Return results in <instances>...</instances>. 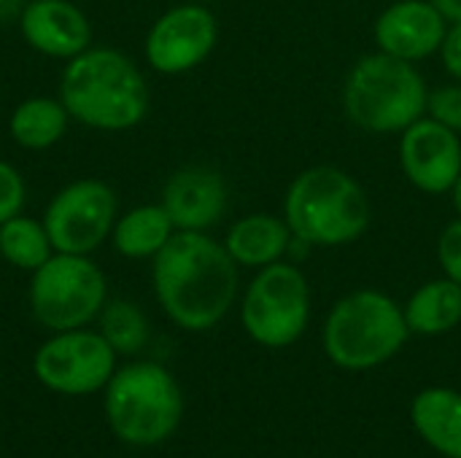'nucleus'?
Returning <instances> with one entry per match:
<instances>
[{
    "mask_svg": "<svg viewBox=\"0 0 461 458\" xmlns=\"http://www.w3.org/2000/svg\"><path fill=\"white\" fill-rule=\"evenodd\" d=\"M402 310L411 335H446L461 324V283L451 278L427 281L411 294Z\"/></svg>",
    "mask_w": 461,
    "mask_h": 458,
    "instance_id": "obj_19",
    "label": "nucleus"
},
{
    "mask_svg": "<svg viewBox=\"0 0 461 458\" xmlns=\"http://www.w3.org/2000/svg\"><path fill=\"white\" fill-rule=\"evenodd\" d=\"M219 43V22L203 3H181L167 8L146 32L143 54L154 73L184 76L200 67Z\"/></svg>",
    "mask_w": 461,
    "mask_h": 458,
    "instance_id": "obj_11",
    "label": "nucleus"
},
{
    "mask_svg": "<svg viewBox=\"0 0 461 458\" xmlns=\"http://www.w3.org/2000/svg\"><path fill=\"white\" fill-rule=\"evenodd\" d=\"M151 283L176 327L208 332L235 305L238 265L208 232H176L151 259Z\"/></svg>",
    "mask_w": 461,
    "mask_h": 458,
    "instance_id": "obj_1",
    "label": "nucleus"
},
{
    "mask_svg": "<svg viewBox=\"0 0 461 458\" xmlns=\"http://www.w3.org/2000/svg\"><path fill=\"white\" fill-rule=\"evenodd\" d=\"M427 81L413 62L384 51L365 54L346 76L343 111L365 132L394 135L427 116Z\"/></svg>",
    "mask_w": 461,
    "mask_h": 458,
    "instance_id": "obj_4",
    "label": "nucleus"
},
{
    "mask_svg": "<svg viewBox=\"0 0 461 458\" xmlns=\"http://www.w3.org/2000/svg\"><path fill=\"white\" fill-rule=\"evenodd\" d=\"M427 116L438 119L448 130L461 135V81L459 84H446L429 92L427 97Z\"/></svg>",
    "mask_w": 461,
    "mask_h": 458,
    "instance_id": "obj_24",
    "label": "nucleus"
},
{
    "mask_svg": "<svg viewBox=\"0 0 461 458\" xmlns=\"http://www.w3.org/2000/svg\"><path fill=\"white\" fill-rule=\"evenodd\" d=\"M308 321L311 283L305 273L284 259L257 270L240 302L246 335L265 348H289L303 337Z\"/></svg>",
    "mask_w": 461,
    "mask_h": 458,
    "instance_id": "obj_8",
    "label": "nucleus"
},
{
    "mask_svg": "<svg viewBox=\"0 0 461 458\" xmlns=\"http://www.w3.org/2000/svg\"><path fill=\"white\" fill-rule=\"evenodd\" d=\"M448 194H451V202H454V211H456V216L461 219V175L456 178V184L451 186V192H448Z\"/></svg>",
    "mask_w": 461,
    "mask_h": 458,
    "instance_id": "obj_28",
    "label": "nucleus"
},
{
    "mask_svg": "<svg viewBox=\"0 0 461 458\" xmlns=\"http://www.w3.org/2000/svg\"><path fill=\"white\" fill-rule=\"evenodd\" d=\"M5 3H8V0H0V8H3V5H5Z\"/></svg>",
    "mask_w": 461,
    "mask_h": 458,
    "instance_id": "obj_29",
    "label": "nucleus"
},
{
    "mask_svg": "<svg viewBox=\"0 0 461 458\" xmlns=\"http://www.w3.org/2000/svg\"><path fill=\"white\" fill-rule=\"evenodd\" d=\"M119 216L116 192L97 178H81L62 186L43 211V227L57 254L89 256L105 240Z\"/></svg>",
    "mask_w": 461,
    "mask_h": 458,
    "instance_id": "obj_9",
    "label": "nucleus"
},
{
    "mask_svg": "<svg viewBox=\"0 0 461 458\" xmlns=\"http://www.w3.org/2000/svg\"><path fill=\"white\" fill-rule=\"evenodd\" d=\"M443 16L446 22H461V0H429Z\"/></svg>",
    "mask_w": 461,
    "mask_h": 458,
    "instance_id": "obj_27",
    "label": "nucleus"
},
{
    "mask_svg": "<svg viewBox=\"0 0 461 458\" xmlns=\"http://www.w3.org/2000/svg\"><path fill=\"white\" fill-rule=\"evenodd\" d=\"M176 232L162 202H146L116 216L111 246L124 259H154Z\"/></svg>",
    "mask_w": 461,
    "mask_h": 458,
    "instance_id": "obj_18",
    "label": "nucleus"
},
{
    "mask_svg": "<svg viewBox=\"0 0 461 458\" xmlns=\"http://www.w3.org/2000/svg\"><path fill=\"white\" fill-rule=\"evenodd\" d=\"M97 321H100V335L108 340V346L116 354L132 356L149 343V321L135 302L127 300L105 302Z\"/></svg>",
    "mask_w": 461,
    "mask_h": 458,
    "instance_id": "obj_22",
    "label": "nucleus"
},
{
    "mask_svg": "<svg viewBox=\"0 0 461 458\" xmlns=\"http://www.w3.org/2000/svg\"><path fill=\"white\" fill-rule=\"evenodd\" d=\"M292 243L294 235L286 219L273 213H249L238 219L224 235L227 254L235 259L238 267H249V270H262L267 265L281 262L292 248Z\"/></svg>",
    "mask_w": 461,
    "mask_h": 458,
    "instance_id": "obj_16",
    "label": "nucleus"
},
{
    "mask_svg": "<svg viewBox=\"0 0 461 458\" xmlns=\"http://www.w3.org/2000/svg\"><path fill=\"white\" fill-rule=\"evenodd\" d=\"M30 275V313L49 332L81 329L105 308L108 281L89 256L54 251Z\"/></svg>",
    "mask_w": 461,
    "mask_h": 458,
    "instance_id": "obj_7",
    "label": "nucleus"
},
{
    "mask_svg": "<svg viewBox=\"0 0 461 458\" xmlns=\"http://www.w3.org/2000/svg\"><path fill=\"white\" fill-rule=\"evenodd\" d=\"M24 43L49 59H73L92 46V24L73 0H30L19 13Z\"/></svg>",
    "mask_w": 461,
    "mask_h": 458,
    "instance_id": "obj_15",
    "label": "nucleus"
},
{
    "mask_svg": "<svg viewBox=\"0 0 461 458\" xmlns=\"http://www.w3.org/2000/svg\"><path fill=\"white\" fill-rule=\"evenodd\" d=\"M68 111L59 97H27L8 116V135L19 148L46 151L68 132Z\"/></svg>",
    "mask_w": 461,
    "mask_h": 458,
    "instance_id": "obj_20",
    "label": "nucleus"
},
{
    "mask_svg": "<svg viewBox=\"0 0 461 458\" xmlns=\"http://www.w3.org/2000/svg\"><path fill=\"white\" fill-rule=\"evenodd\" d=\"M411 421L419 437L446 458H461V391L424 389L411 405Z\"/></svg>",
    "mask_w": 461,
    "mask_h": 458,
    "instance_id": "obj_17",
    "label": "nucleus"
},
{
    "mask_svg": "<svg viewBox=\"0 0 461 458\" xmlns=\"http://www.w3.org/2000/svg\"><path fill=\"white\" fill-rule=\"evenodd\" d=\"M192 3H203V0H192Z\"/></svg>",
    "mask_w": 461,
    "mask_h": 458,
    "instance_id": "obj_30",
    "label": "nucleus"
},
{
    "mask_svg": "<svg viewBox=\"0 0 461 458\" xmlns=\"http://www.w3.org/2000/svg\"><path fill=\"white\" fill-rule=\"evenodd\" d=\"M57 97L73 121L100 132H127L138 127L151 105L146 76L113 46H89L68 59Z\"/></svg>",
    "mask_w": 461,
    "mask_h": 458,
    "instance_id": "obj_2",
    "label": "nucleus"
},
{
    "mask_svg": "<svg viewBox=\"0 0 461 458\" xmlns=\"http://www.w3.org/2000/svg\"><path fill=\"white\" fill-rule=\"evenodd\" d=\"M370 216L373 211L362 184L335 165L305 167L284 194V219L294 243L311 248L357 243L367 232Z\"/></svg>",
    "mask_w": 461,
    "mask_h": 458,
    "instance_id": "obj_3",
    "label": "nucleus"
},
{
    "mask_svg": "<svg viewBox=\"0 0 461 458\" xmlns=\"http://www.w3.org/2000/svg\"><path fill=\"white\" fill-rule=\"evenodd\" d=\"M400 167L424 194H446L461 175V135L432 116L400 132Z\"/></svg>",
    "mask_w": 461,
    "mask_h": 458,
    "instance_id": "obj_12",
    "label": "nucleus"
},
{
    "mask_svg": "<svg viewBox=\"0 0 461 458\" xmlns=\"http://www.w3.org/2000/svg\"><path fill=\"white\" fill-rule=\"evenodd\" d=\"M224 175L208 165H186L162 186V208L178 232H208L227 213Z\"/></svg>",
    "mask_w": 461,
    "mask_h": 458,
    "instance_id": "obj_14",
    "label": "nucleus"
},
{
    "mask_svg": "<svg viewBox=\"0 0 461 458\" xmlns=\"http://www.w3.org/2000/svg\"><path fill=\"white\" fill-rule=\"evenodd\" d=\"M408 337L405 310L384 292L359 289L332 305L321 346L327 359L340 370L365 373L394 359Z\"/></svg>",
    "mask_w": 461,
    "mask_h": 458,
    "instance_id": "obj_5",
    "label": "nucleus"
},
{
    "mask_svg": "<svg viewBox=\"0 0 461 458\" xmlns=\"http://www.w3.org/2000/svg\"><path fill=\"white\" fill-rule=\"evenodd\" d=\"M32 373L57 394H95L105 389L116 373V351L100 332H89L84 327L54 332V337L35 351Z\"/></svg>",
    "mask_w": 461,
    "mask_h": 458,
    "instance_id": "obj_10",
    "label": "nucleus"
},
{
    "mask_svg": "<svg viewBox=\"0 0 461 458\" xmlns=\"http://www.w3.org/2000/svg\"><path fill=\"white\" fill-rule=\"evenodd\" d=\"M105 416L122 443L151 448L178 429L184 397L162 364L132 362L111 375L105 386Z\"/></svg>",
    "mask_w": 461,
    "mask_h": 458,
    "instance_id": "obj_6",
    "label": "nucleus"
},
{
    "mask_svg": "<svg viewBox=\"0 0 461 458\" xmlns=\"http://www.w3.org/2000/svg\"><path fill=\"white\" fill-rule=\"evenodd\" d=\"M440 59L446 73L461 81V22H448L446 38L440 43Z\"/></svg>",
    "mask_w": 461,
    "mask_h": 458,
    "instance_id": "obj_26",
    "label": "nucleus"
},
{
    "mask_svg": "<svg viewBox=\"0 0 461 458\" xmlns=\"http://www.w3.org/2000/svg\"><path fill=\"white\" fill-rule=\"evenodd\" d=\"M24 202H27V184L22 173L11 162L0 159V224L19 216Z\"/></svg>",
    "mask_w": 461,
    "mask_h": 458,
    "instance_id": "obj_23",
    "label": "nucleus"
},
{
    "mask_svg": "<svg viewBox=\"0 0 461 458\" xmlns=\"http://www.w3.org/2000/svg\"><path fill=\"white\" fill-rule=\"evenodd\" d=\"M438 262L446 278L461 283V219L443 227L438 238Z\"/></svg>",
    "mask_w": 461,
    "mask_h": 458,
    "instance_id": "obj_25",
    "label": "nucleus"
},
{
    "mask_svg": "<svg viewBox=\"0 0 461 458\" xmlns=\"http://www.w3.org/2000/svg\"><path fill=\"white\" fill-rule=\"evenodd\" d=\"M54 246L43 221L30 219L24 213L0 224V256L24 273H35L46 259H51Z\"/></svg>",
    "mask_w": 461,
    "mask_h": 458,
    "instance_id": "obj_21",
    "label": "nucleus"
},
{
    "mask_svg": "<svg viewBox=\"0 0 461 458\" xmlns=\"http://www.w3.org/2000/svg\"><path fill=\"white\" fill-rule=\"evenodd\" d=\"M446 30V16L429 0H397L378 13L373 38L378 51L416 65L440 51Z\"/></svg>",
    "mask_w": 461,
    "mask_h": 458,
    "instance_id": "obj_13",
    "label": "nucleus"
}]
</instances>
